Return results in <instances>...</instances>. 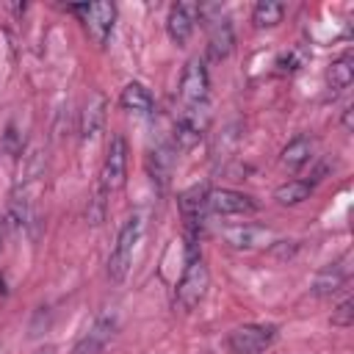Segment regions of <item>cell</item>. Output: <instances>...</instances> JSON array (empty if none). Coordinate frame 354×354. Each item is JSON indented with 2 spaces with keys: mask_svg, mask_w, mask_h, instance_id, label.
<instances>
[{
  "mask_svg": "<svg viewBox=\"0 0 354 354\" xmlns=\"http://www.w3.org/2000/svg\"><path fill=\"white\" fill-rule=\"evenodd\" d=\"M141 232H144V221H141L138 213H133V216L122 224V230H119V235H116V243H113V249H111V257H108V277H111L113 282H122V279L127 277V271H130V266H133L136 246H138V241H141Z\"/></svg>",
  "mask_w": 354,
  "mask_h": 354,
  "instance_id": "6da1fadb",
  "label": "cell"
},
{
  "mask_svg": "<svg viewBox=\"0 0 354 354\" xmlns=\"http://www.w3.org/2000/svg\"><path fill=\"white\" fill-rule=\"evenodd\" d=\"M207 285H210V271H207V263L199 257V254H191L188 257V266L177 282V304L183 313H191L194 307H199V301L205 299L207 293Z\"/></svg>",
  "mask_w": 354,
  "mask_h": 354,
  "instance_id": "7a4b0ae2",
  "label": "cell"
},
{
  "mask_svg": "<svg viewBox=\"0 0 354 354\" xmlns=\"http://www.w3.org/2000/svg\"><path fill=\"white\" fill-rule=\"evenodd\" d=\"M124 177H127V141L124 136L113 133L102 160V171H100V191L111 196L124 185Z\"/></svg>",
  "mask_w": 354,
  "mask_h": 354,
  "instance_id": "3957f363",
  "label": "cell"
},
{
  "mask_svg": "<svg viewBox=\"0 0 354 354\" xmlns=\"http://www.w3.org/2000/svg\"><path fill=\"white\" fill-rule=\"evenodd\" d=\"M277 337L274 324H241L227 335V346L232 354H263Z\"/></svg>",
  "mask_w": 354,
  "mask_h": 354,
  "instance_id": "277c9868",
  "label": "cell"
},
{
  "mask_svg": "<svg viewBox=\"0 0 354 354\" xmlns=\"http://www.w3.org/2000/svg\"><path fill=\"white\" fill-rule=\"evenodd\" d=\"M207 94H210V75L205 66V58H191L183 69L180 77V100L183 108H199L207 105Z\"/></svg>",
  "mask_w": 354,
  "mask_h": 354,
  "instance_id": "5b68a950",
  "label": "cell"
},
{
  "mask_svg": "<svg viewBox=\"0 0 354 354\" xmlns=\"http://www.w3.org/2000/svg\"><path fill=\"white\" fill-rule=\"evenodd\" d=\"M72 11L80 14L86 33L91 36V41L97 47H105L111 30H113V19H116V6L113 3H86V6H72Z\"/></svg>",
  "mask_w": 354,
  "mask_h": 354,
  "instance_id": "8992f818",
  "label": "cell"
},
{
  "mask_svg": "<svg viewBox=\"0 0 354 354\" xmlns=\"http://www.w3.org/2000/svg\"><path fill=\"white\" fill-rule=\"evenodd\" d=\"M207 105H199V108H183L177 113V122H174V147L177 149H191L199 144V138L205 136L207 130Z\"/></svg>",
  "mask_w": 354,
  "mask_h": 354,
  "instance_id": "52a82bcc",
  "label": "cell"
},
{
  "mask_svg": "<svg viewBox=\"0 0 354 354\" xmlns=\"http://www.w3.org/2000/svg\"><path fill=\"white\" fill-rule=\"evenodd\" d=\"M207 210L216 216H249L257 210V202L232 188H213L207 191Z\"/></svg>",
  "mask_w": 354,
  "mask_h": 354,
  "instance_id": "ba28073f",
  "label": "cell"
},
{
  "mask_svg": "<svg viewBox=\"0 0 354 354\" xmlns=\"http://www.w3.org/2000/svg\"><path fill=\"white\" fill-rule=\"evenodd\" d=\"M113 332H116V315H113V313H102V315L88 326V332L75 343L72 354H100V351L111 343Z\"/></svg>",
  "mask_w": 354,
  "mask_h": 354,
  "instance_id": "9c48e42d",
  "label": "cell"
},
{
  "mask_svg": "<svg viewBox=\"0 0 354 354\" xmlns=\"http://www.w3.org/2000/svg\"><path fill=\"white\" fill-rule=\"evenodd\" d=\"M199 19V3H174L166 17V30L174 44H185Z\"/></svg>",
  "mask_w": 354,
  "mask_h": 354,
  "instance_id": "30bf717a",
  "label": "cell"
},
{
  "mask_svg": "<svg viewBox=\"0 0 354 354\" xmlns=\"http://www.w3.org/2000/svg\"><path fill=\"white\" fill-rule=\"evenodd\" d=\"M348 274H351V266H348V254L343 257V260H337V263H329V266H324L318 274H315V279H313V296H318V299H324V296H332V293H337L343 285H346V279H348Z\"/></svg>",
  "mask_w": 354,
  "mask_h": 354,
  "instance_id": "8fae6325",
  "label": "cell"
},
{
  "mask_svg": "<svg viewBox=\"0 0 354 354\" xmlns=\"http://www.w3.org/2000/svg\"><path fill=\"white\" fill-rule=\"evenodd\" d=\"M177 205H180V213L188 224V230H199L202 227V218L207 213V188L205 185H191L185 188L180 196H177Z\"/></svg>",
  "mask_w": 354,
  "mask_h": 354,
  "instance_id": "7c38bea8",
  "label": "cell"
},
{
  "mask_svg": "<svg viewBox=\"0 0 354 354\" xmlns=\"http://www.w3.org/2000/svg\"><path fill=\"white\" fill-rule=\"evenodd\" d=\"M232 44H235L232 22L227 17H216L210 22V30H207V58L216 61V64L224 61L232 53Z\"/></svg>",
  "mask_w": 354,
  "mask_h": 354,
  "instance_id": "4fadbf2b",
  "label": "cell"
},
{
  "mask_svg": "<svg viewBox=\"0 0 354 354\" xmlns=\"http://www.w3.org/2000/svg\"><path fill=\"white\" fill-rule=\"evenodd\" d=\"M224 241L235 249H254V246H268L274 241V232L257 224H238L224 230Z\"/></svg>",
  "mask_w": 354,
  "mask_h": 354,
  "instance_id": "5bb4252c",
  "label": "cell"
},
{
  "mask_svg": "<svg viewBox=\"0 0 354 354\" xmlns=\"http://www.w3.org/2000/svg\"><path fill=\"white\" fill-rule=\"evenodd\" d=\"M102 122H105V97L100 91H94L86 105H83V113H80V138L83 141H94L102 130Z\"/></svg>",
  "mask_w": 354,
  "mask_h": 354,
  "instance_id": "9a60e30c",
  "label": "cell"
},
{
  "mask_svg": "<svg viewBox=\"0 0 354 354\" xmlns=\"http://www.w3.org/2000/svg\"><path fill=\"white\" fill-rule=\"evenodd\" d=\"M147 166H149V174H152V183L163 191L169 185V177H171V169H174V147L169 141L158 144L149 158H147Z\"/></svg>",
  "mask_w": 354,
  "mask_h": 354,
  "instance_id": "2e32d148",
  "label": "cell"
},
{
  "mask_svg": "<svg viewBox=\"0 0 354 354\" xmlns=\"http://www.w3.org/2000/svg\"><path fill=\"white\" fill-rule=\"evenodd\" d=\"M119 105L124 108V111H130V113H152V108H155V100H152V94H149V88L144 86V83H127L124 88H122V94H119Z\"/></svg>",
  "mask_w": 354,
  "mask_h": 354,
  "instance_id": "e0dca14e",
  "label": "cell"
},
{
  "mask_svg": "<svg viewBox=\"0 0 354 354\" xmlns=\"http://www.w3.org/2000/svg\"><path fill=\"white\" fill-rule=\"evenodd\" d=\"M351 80H354V58L346 53V55H340V58H335V61L329 64V69H326V83H329V88L337 94V91H346V88L351 86Z\"/></svg>",
  "mask_w": 354,
  "mask_h": 354,
  "instance_id": "ac0fdd59",
  "label": "cell"
},
{
  "mask_svg": "<svg viewBox=\"0 0 354 354\" xmlns=\"http://www.w3.org/2000/svg\"><path fill=\"white\" fill-rule=\"evenodd\" d=\"M310 158H313V141H310L307 136H296L293 141H288V147H285V149H282V155H279L282 166H285V169H290V171L301 169Z\"/></svg>",
  "mask_w": 354,
  "mask_h": 354,
  "instance_id": "d6986e66",
  "label": "cell"
},
{
  "mask_svg": "<svg viewBox=\"0 0 354 354\" xmlns=\"http://www.w3.org/2000/svg\"><path fill=\"white\" fill-rule=\"evenodd\" d=\"M310 194H313V183H307V180H288V183L274 188V199L279 205H288V207L310 199Z\"/></svg>",
  "mask_w": 354,
  "mask_h": 354,
  "instance_id": "ffe728a7",
  "label": "cell"
},
{
  "mask_svg": "<svg viewBox=\"0 0 354 354\" xmlns=\"http://www.w3.org/2000/svg\"><path fill=\"white\" fill-rule=\"evenodd\" d=\"M285 17V6L282 3H274V0H260L252 11V22L254 28H274L279 25Z\"/></svg>",
  "mask_w": 354,
  "mask_h": 354,
  "instance_id": "44dd1931",
  "label": "cell"
},
{
  "mask_svg": "<svg viewBox=\"0 0 354 354\" xmlns=\"http://www.w3.org/2000/svg\"><path fill=\"white\" fill-rule=\"evenodd\" d=\"M304 61H307V50H304L301 44H296L290 53H285V55L279 58V66H282V72H296V69L304 66Z\"/></svg>",
  "mask_w": 354,
  "mask_h": 354,
  "instance_id": "7402d4cb",
  "label": "cell"
},
{
  "mask_svg": "<svg viewBox=\"0 0 354 354\" xmlns=\"http://www.w3.org/2000/svg\"><path fill=\"white\" fill-rule=\"evenodd\" d=\"M332 324L335 326H351L354 324V299H343L332 310Z\"/></svg>",
  "mask_w": 354,
  "mask_h": 354,
  "instance_id": "603a6c76",
  "label": "cell"
},
{
  "mask_svg": "<svg viewBox=\"0 0 354 354\" xmlns=\"http://www.w3.org/2000/svg\"><path fill=\"white\" fill-rule=\"evenodd\" d=\"M351 116H354V108H351V105H348V108H346V111H343V127H346V130H348V133H351Z\"/></svg>",
  "mask_w": 354,
  "mask_h": 354,
  "instance_id": "cb8c5ba5",
  "label": "cell"
},
{
  "mask_svg": "<svg viewBox=\"0 0 354 354\" xmlns=\"http://www.w3.org/2000/svg\"><path fill=\"white\" fill-rule=\"evenodd\" d=\"M44 354H53V351H44Z\"/></svg>",
  "mask_w": 354,
  "mask_h": 354,
  "instance_id": "d4e9b609",
  "label": "cell"
}]
</instances>
